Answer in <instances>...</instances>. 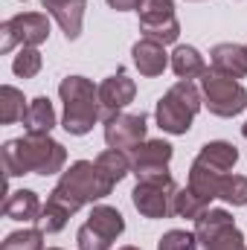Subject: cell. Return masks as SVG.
<instances>
[{
	"label": "cell",
	"instance_id": "cell-11",
	"mask_svg": "<svg viewBox=\"0 0 247 250\" xmlns=\"http://www.w3.org/2000/svg\"><path fill=\"white\" fill-rule=\"evenodd\" d=\"M169 160H172V146L166 140H145L131 151V172L137 175V181L163 178L172 175Z\"/></svg>",
	"mask_w": 247,
	"mask_h": 250
},
{
	"label": "cell",
	"instance_id": "cell-7",
	"mask_svg": "<svg viewBox=\"0 0 247 250\" xmlns=\"http://www.w3.org/2000/svg\"><path fill=\"white\" fill-rule=\"evenodd\" d=\"M195 236L204 250H247L245 236L227 209H204L195 218Z\"/></svg>",
	"mask_w": 247,
	"mask_h": 250
},
{
	"label": "cell",
	"instance_id": "cell-8",
	"mask_svg": "<svg viewBox=\"0 0 247 250\" xmlns=\"http://www.w3.org/2000/svg\"><path fill=\"white\" fill-rule=\"evenodd\" d=\"M175 195H178L175 178L163 175V178L137 181L131 201L143 218H169V215H175Z\"/></svg>",
	"mask_w": 247,
	"mask_h": 250
},
{
	"label": "cell",
	"instance_id": "cell-22",
	"mask_svg": "<svg viewBox=\"0 0 247 250\" xmlns=\"http://www.w3.org/2000/svg\"><path fill=\"white\" fill-rule=\"evenodd\" d=\"M93 163L102 169V175H105L114 187L123 181L128 172H131V157H128L125 151H120V148H108V151H102Z\"/></svg>",
	"mask_w": 247,
	"mask_h": 250
},
{
	"label": "cell",
	"instance_id": "cell-14",
	"mask_svg": "<svg viewBox=\"0 0 247 250\" xmlns=\"http://www.w3.org/2000/svg\"><path fill=\"white\" fill-rule=\"evenodd\" d=\"M41 6L47 9V15H53L59 21L67 41H76L82 35V21H84L87 0H41Z\"/></svg>",
	"mask_w": 247,
	"mask_h": 250
},
{
	"label": "cell",
	"instance_id": "cell-15",
	"mask_svg": "<svg viewBox=\"0 0 247 250\" xmlns=\"http://www.w3.org/2000/svg\"><path fill=\"white\" fill-rule=\"evenodd\" d=\"M209 64H212V73L239 82V79L247 76V47H239V44H215L209 50Z\"/></svg>",
	"mask_w": 247,
	"mask_h": 250
},
{
	"label": "cell",
	"instance_id": "cell-18",
	"mask_svg": "<svg viewBox=\"0 0 247 250\" xmlns=\"http://www.w3.org/2000/svg\"><path fill=\"white\" fill-rule=\"evenodd\" d=\"M195 160L206 163L209 169H215V172H221V175H230L233 166L239 163V148H236L233 143H227V140H212V143H206V146L198 151Z\"/></svg>",
	"mask_w": 247,
	"mask_h": 250
},
{
	"label": "cell",
	"instance_id": "cell-13",
	"mask_svg": "<svg viewBox=\"0 0 247 250\" xmlns=\"http://www.w3.org/2000/svg\"><path fill=\"white\" fill-rule=\"evenodd\" d=\"M134 96H137V84H134V79H128L125 70H117L114 76H108L99 84V102H102V111L108 117L120 114L125 105H131Z\"/></svg>",
	"mask_w": 247,
	"mask_h": 250
},
{
	"label": "cell",
	"instance_id": "cell-17",
	"mask_svg": "<svg viewBox=\"0 0 247 250\" xmlns=\"http://www.w3.org/2000/svg\"><path fill=\"white\" fill-rule=\"evenodd\" d=\"M41 201L32 189H18V192H9L6 204H3V215L12 218V221H32L38 224L41 218Z\"/></svg>",
	"mask_w": 247,
	"mask_h": 250
},
{
	"label": "cell",
	"instance_id": "cell-30",
	"mask_svg": "<svg viewBox=\"0 0 247 250\" xmlns=\"http://www.w3.org/2000/svg\"><path fill=\"white\" fill-rule=\"evenodd\" d=\"M108 6L117 12H131V9H140V0H108Z\"/></svg>",
	"mask_w": 247,
	"mask_h": 250
},
{
	"label": "cell",
	"instance_id": "cell-23",
	"mask_svg": "<svg viewBox=\"0 0 247 250\" xmlns=\"http://www.w3.org/2000/svg\"><path fill=\"white\" fill-rule=\"evenodd\" d=\"M23 102L26 99H23V93L18 87L3 84L0 87V123L12 125V123H18V120H23V114H26V105Z\"/></svg>",
	"mask_w": 247,
	"mask_h": 250
},
{
	"label": "cell",
	"instance_id": "cell-1",
	"mask_svg": "<svg viewBox=\"0 0 247 250\" xmlns=\"http://www.w3.org/2000/svg\"><path fill=\"white\" fill-rule=\"evenodd\" d=\"M67 163V148L50 134H26L3 146V172L6 178L18 175H56Z\"/></svg>",
	"mask_w": 247,
	"mask_h": 250
},
{
	"label": "cell",
	"instance_id": "cell-26",
	"mask_svg": "<svg viewBox=\"0 0 247 250\" xmlns=\"http://www.w3.org/2000/svg\"><path fill=\"white\" fill-rule=\"evenodd\" d=\"M12 70H15V76H21V79H35V76L41 73V53H38L35 47H21V53H18L15 62H12Z\"/></svg>",
	"mask_w": 247,
	"mask_h": 250
},
{
	"label": "cell",
	"instance_id": "cell-4",
	"mask_svg": "<svg viewBox=\"0 0 247 250\" xmlns=\"http://www.w3.org/2000/svg\"><path fill=\"white\" fill-rule=\"evenodd\" d=\"M201 105H204V93L189 79H181L178 84L169 87L166 96H160L157 111H154L157 125L166 134H186L192 128L195 114L201 111Z\"/></svg>",
	"mask_w": 247,
	"mask_h": 250
},
{
	"label": "cell",
	"instance_id": "cell-12",
	"mask_svg": "<svg viewBox=\"0 0 247 250\" xmlns=\"http://www.w3.org/2000/svg\"><path fill=\"white\" fill-rule=\"evenodd\" d=\"M145 117L143 114H111L105 120V143L108 148L134 151L140 143H145Z\"/></svg>",
	"mask_w": 247,
	"mask_h": 250
},
{
	"label": "cell",
	"instance_id": "cell-24",
	"mask_svg": "<svg viewBox=\"0 0 247 250\" xmlns=\"http://www.w3.org/2000/svg\"><path fill=\"white\" fill-rule=\"evenodd\" d=\"M204 209H209V204L204 201V198H198L192 189H178V195H175V215L178 218H201V212Z\"/></svg>",
	"mask_w": 247,
	"mask_h": 250
},
{
	"label": "cell",
	"instance_id": "cell-6",
	"mask_svg": "<svg viewBox=\"0 0 247 250\" xmlns=\"http://www.w3.org/2000/svg\"><path fill=\"white\" fill-rule=\"evenodd\" d=\"M201 93H204V105L209 108V114L215 117H239L247 108V87L236 79L218 76V73H204L201 76Z\"/></svg>",
	"mask_w": 247,
	"mask_h": 250
},
{
	"label": "cell",
	"instance_id": "cell-28",
	"mask_svg": "<svg viewBox=\"0 0 247 250\" xmlns=\"http://www.w3.org/2000/svg\"><path fill=\"white\" fill-rule=\"evenodd\" d=\"M67 221H70V212L59 207V204H53V201H47L44 204V209H41V218H38V227L44 230V233H59L67 227Z\"/></svg>",
	"mask_w": 247,
	"mask_h": 250
},
{
	"label": "cell",
	"instance_id": "cell-25",
	"mask_svg": "<svg viewBox=\"0 0 247 250\" xmlns=\"http://www.w3.org/2000/svg\"><path fill=\"white\" fill-rule=\"evenodd\" d=\"M0 250H44V230L41 227H32V230L9 233Z\"/></svg>",
	"mask_w": 247,
	"mask_h": 250
},
{
	"label": "cell",
	"instance_id": "cell-2",
	"mask_svg": "<svg viewBox=\"0 0 247 250\" xmlns=\"http://www.w3.org/2000/svg\"><path fill=\"white\" fill-rule=\"evenodd\" d=\"M114 184L102 175V169L90 160H76L67 172H62V181L56 184V189L50 192L47 201L64 207L70 215L79 212L84 204H93L105 195H111Z\"/></svg>",
	"mask_w": 247,
	"mask_h": 250
},
{
	"label": "cell",
	"instance_id": "cell-19",
	"mask_svg": "<svg viewBox=\"0 0 247 250\" xmlns=\"http://www.w3.org/2000/svg\"><path fill=\"white\" fill-rule=\"evenodd\" d=\"M224 178H227V175H221V172L209 169L206 163L195 160V163H192V169H189V189H192L198 198H204V201L209 204L212 198H218Z\"/></svg>",
	"mask_w": 247,
	"mask_h": 250
},
{
	"label": "cell",
	"instance_id": "cell-5",
	"mask_svg": "<svg viewBox=\"0 0 247 250\" xmlns=\"http://www.w3.org/2000/svg\"><path fill=\"white\" fill-rule=\"evenodd\" d=\"M125 218L117 207L108 204H96L87 215V221L79 227L76 233V245L79 250H111V245L123 236Z\"/></svg>",
	"mask_w": 247,
	"mask_h": 250
},
{
	"label": "cell",
	"instance_id": "cell-29",
	"mask_svg": "<svg viewBox=\"0 0 247 250\" xmlns=\"http://www.w3.org/2000/svg\"><path fill=\"white\" fill-rule=\"evenodd\" d=\"M157 250H198V236L186 230H169L157 242Z\"/></svg>",
	"mask_w": 247,
	"mask_h": 250
},
{
	"label": "cell",
	"instance_id": "cell-10",
	"mask_svg": "<svg viewBox=\"0 0 247 250\" xmlns=\"http://www.w3.org/2000/svg\"><path fill=\"white\" fill-rule=\"evenodd\" d=\"M140 32L157 44H175L181 35V23L175 18L172 0H140Z\"/></svg>",
	"mask_w": 247,
	"mask_h": 250
},
{
	"label": "cell",
	"instance_id": "cell-33",
	"mask_svg": "<svg viewBox=\"0 0 247 250\" xmlns=\"http://www.w3.org/2000/svg\"><path fill=\"white\" fill-rule=\"evenodd\" d=\"M47 250H62V248H47Z\"/></svg>",
	"mask_w": 247,
	"mask_h": 250
},
{
	"label": "cell",
	"instance_id": "cell-9",
	"mask_svg": "<svg viewBox=\"0 0 247 250\" xmlns=\"http://www.w3.org/2000/svg\"><path fill=\"white\" fill-rule=\"evenodd\" d=\"M50 38V21L44 12H21L0 26V53H12L15 47H38Z\"/></svg>",
	"mask_w": 247,
	"mask_h": 250
},
{
	"label": "cell",
	"instance_id": "cell-27",
	"mask_svg": "<svg viewBox=\"0 0 247 250\" xmlns=\"http://www.w3.org/2000/svg\"><path fill=\"white\" fill-rule=\"evenodd\" d=\"M218 198L227 201V204H233V207H245L247 204V178L245 175H227L224 184H221Z\"/></svg>",
	"mask_w": 247,
	"mask_h": 250
},
{
	"label": "cell",
	"instance_id": "cell-32",
	"mask_svg": "<svg viewBox=\"0 0 247 250\" xmlns=\"http://www.w3.org/2000/svg\"><path fill=\"white\" fill-rule=\"evenodd\" d=\"M120 250H140V248H131V245H128V248H120Z\"/></svg>",
	"mask_w": 247,
	"mask_h": 250
},
{
	"label": "cell",
	"instance_id": "cell-16",
	"mask_svg": "<svg viewBox=\"0 0 247 250\" xmlns=\"http://www.w3.org/2000/svg\"><path fill=\"white\" fill-rule=\"evenodd\" d=\"M131 56H134V64H137L140 76H145V79L160 76V73L166 70V64H169L166 47H163V44H157V41H151V38H140V41L134 44Z\"/></svg>",
	"mask_w": 247,
	"mask_h": 250
},
{
	"label": "cell",
	"instance_id": "cell-20",
	"mask_svg": "<svg viewBox=\"0 0 247 250\" xmlns=\"http://www.w3.org/2000/svg\"><path fill=\"white\" fill-rule=\"evenodd\" d=\"M23 128L26 134H50L56 128V111H53V102L47 96H35L29 105H26V114H23Z\"/></svg>",
	"mask_w": 247,
	"mask_h": 250
},
{
	"label": "cell",
	"instance_id": "cell-21",
	"mask_svg": "<svg viewBox=\"0 0 247 250\" xmlns=\"http://www.w3.org/2000/svg\"><path fill=\"white\" fill-rule=\"evenodd\" d=\"M172 70H175L178 79H189L192 82V79H201L206 73V62H204V56L195 47H178L172 53Z\"/></svg>",
	"mask_w": 247,
	"mask_h": 250
},
{
	"label": "cell",
	"instance_id": "cell-31",
	"mask_svg": "<svg viewBox=\"0 0 247 250\" xmlns=\"http://www.w3.org/2000/svg\"><path fill=\"white\" fill-rule=\"evenodd\" d=\"M242 134H245V140H247V123H245V125H242Z\"/></svg>",
	"mask_w": 247,
	"mask_h": 250
},
{
	"label": "cell",
	"instance_id": "cell-3",
	"mask_svg": "<svg viewBox=\"0 0 247 250\" xmlns=\"http://www.w3.org/2000/svg\"><path fill=\"white\" fill-rule=\"evenodd\" d=\"M59 96L64 102L62 128L73 137H84L93 131V125L102 117L99 87L84 76H67L59 84Z\"/></svg>",
	"mask_w": 247,
	"mask_h": 250
}]
</instances>
